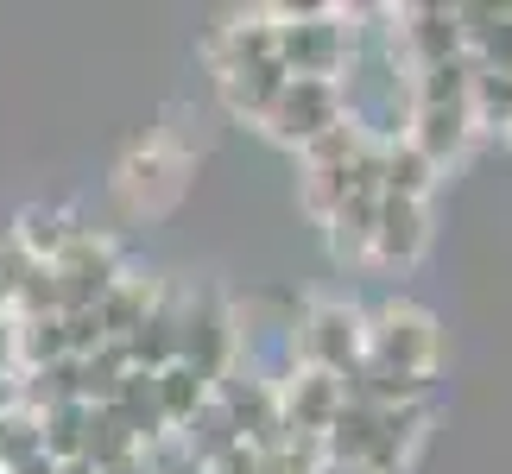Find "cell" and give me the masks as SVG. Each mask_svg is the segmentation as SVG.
<instances>
[{
	"label": "cell",
	"mask_w": 512,
	"mask_h": 474,
	"mask_svg": "<svg viewBox=\"0 0 512 474\" xmlns=\"http://www.w3.org/2000/svg\"><path fill=\"white\" fill-rule=\"evenodd\" d=\"M279 32V70L285 76H310V83H342V70L361 51L354 13L342 7H317V13H272Z\"/></svg>",
	"instance_id": "obj_1"
},
{
	"label": "cell",
	"mask_w": 512,
	"mask_h": 474,
	"mask_svg": "<svg viewBox=\"0 0 512 474\" xmlns=\"http://www.w3.org/2000/svg\"><path fill=\"white\" fill-rule=\"evenodd\" d=\"M367 361L405 380H437L443 367V323L411 298H380L367 310Z\"/></svg>",
	"instance_id": "obj_2"
},
{
	"label": "cell",
	"mask_w": 512,
	"mask_h": 474,
	"mask_svg": "<svg viewBox=\"0 0 512 474\" xmlns=\"http://www.w3.org/2000/svg\"><path fill=\"white\" fill-rule=\"evenodd\" d=\"M291 367H317V373H336L348 380L354 367L367 361V310L348 304V298H317L298 310V323H291Z\"/></svg>",
	"instance_id": "obj_3"
},
{
	"label": "cell",
	"mask_w": 512,
	"mask_h": 474,
	"mask_svg": "<svg viewBox=\"0 0 512 474\" xmlns=\"http://www.w3.org/2000/svg\"><path fill=\"white\" fill-rule=\"evenodd\" d=\"M177 361L196 367L209 386H222L234 361H241V335H234V310L215 298V291H196V298L177 310Z\"/></svg>",
	"instance_id": "obj_4"
},
{
	"label": "cell",
	"mask_w": 512,
	"mask_h": 474,
	"mask_svg": "<svg viewBox=\"0 0 512 474\" xmlns=\"http://www.w3.org/2000/svg\"><path fill=\"white\" fill-rule=\"evenodd\" d=\"M348 121V95H342V83H310V76H291V83L279 89V102L266 108V133L279 146H291V152H304L310 140H323L329 127H342Z\"/></svg>",
	"instance_id": "obj_5"
},
{
	"label": "cell",
	"mask_w": 512,
	"mask_h": 474,
	"mask_svg": "<svg viewBox=\"0 0 512 474\" xmlns=\"http://www.w3.org/2000/svg\"><path fill=\"white\" fill-rule=\"evenodd\" d=\"M45 272H51L57 310H95V304L108 298V285L121 279V247H114L108 234L76 228V234H70V247L57 253Z\"/></svg>",
	"instance_id": "obj_6"
},
{
	"label": "cell",
	"mask_w": 512,
	"mask_h": 474,
	"mask_svg": "<svg viewBox=\"0 0 512 474\" xmlns=\"http://www.w3.org/2000/svg\"><path fill=\"white\" fill-rule=\"evenodd\" d=\"M184 171H190L184 152H171L165 140H146V146H133L121 158V171H114V196H121L133 215H165L177 196H184Z\"/></svg>",
	"instance_id": "obj_7"
},
{
	"label": "cell",
	"mask_w": 512,
	"mask_h": 474,
	"mask_svg": "<svg viewBox=\"0 0 512 474\" xmlns=\"http://www.w3.org/2000/svg\"><path fill=\"white\" fill-rule=\"evenodd\" d=\"M386 38H392V51H405V70L411 76L468 57L462 51V19H456V7H399V13H392V26H386Z\"/></svg>",
	"instance_id": "obj_8"
},
{
	"label": "cell",
	"mask_w": 512,
	"mask_h": 474,
	"mask_svg": "<svg viewBox=\"0 0 512 474\" xmlns=\"http://www.w3.org/2000/svg\"><path fill=\"white\" fill-rule=\"evenodd\" d=\"M342 380L336 373H317V367H291L285 380H279V424H285V437H310V443H323V430L336 424V411H342Z\"/></svg>",
	"instance_id": "obj_9"
},
{
	"label": "cell",
	"mask_w": 512,
	"mask_h": 474,
	"mask_svg": "<svg viewBox=\"0 0 512 474\" xmlns=\"http://www.w3.org/2000/svg\"><path fill=\"white\" fill-rule=\"evenodd\" d=\"M430 247V203H399V196H380V215H373V247L367 266L386 272H411Z\"/></svg>",
	"instance_id": "obj_10"
},
{
	"label": "cell",
	"mask_w": 512,
	"mask_h": 474,
	"mask_svg": "<svg viewBox=\"0 0 512 474\" xmlns=\"http://www.w3.org/2000/svg\"><path fill=\"white\" fill-rule=\"evenodd\" d=\"M399 140H411L430 165H456V158L468 152V140H475V121H468V102H411L405 108V133Z\"/></svg>",
	"instance_id": "obj_11"
},
{
	"label": "cell",
	"mask_w": 512,
	"mask_h": 474,
	"mask_svg": "<svg viewBox=\"0 0 512 474\" xmlns=\"http://www.w3.org/2000/svg\"><path fill=\"white\" fill-rule=\"evenodd\" d=\"M253 64H279V32H272V13H253V19H234L209 38V70L215 76H234V70H253Z\"/></svg>",
	"instance_id": "obj_12"
},
{
	"label": "cell",
	"mask_w": 512,
	"mask_h": 474,
	"mask_svg": "<svg viewBox=\"0 0 512 474\" xmlns=\"http://www.w3.org/2000/svg\"><path fill=\"white\" fill-rule=\"evenodd\" d=\"M159 304H165V285L152 279V272H121V279L108 285V298L95 304V316H102V335H108V342H127V335L140 329Z\"/></svg>",
	"instance_id": "obj_13"
},
{
	"label": "cell",
	"mask_w": 512,
	"mask_h": 474,
	"mask_svg": "<svg viewBox=\"0 0 512 474\" xmlns=\"http://www.w3.org/2000/svg\"><path fill=\"white\" fill-rule=\"evenodd\" d=\"M437 165L411 146V140H386L380 146V196H399V203H430V190H437Z\"/></svg>",
	"instance_id": "obj_14"
},
{
	"label": "cell",
	"mask_w": 512,
	"mask_h": 474,
	"mask_svg": "<svg viewBox=\"0 0 512 474\" xmlns=\"http://www.w3.org/2000/svg\"><path fill=\"white\" fill-rule=\"evenodd\" d=\"M373 215H380V196H367V190H354L342 196L336 209H329V253H336L342 266H367V247H373Z\"/></svg>",
	"instance_id": "obj_15"
},
{
	"label": "cell",
	"mask_w": 512,
	"mask_h": 474,
	"mask_svg": "<svg viewBox=\"0 0 512 474\" xmlns=\"http://www.w3.org/2000/svg\"><path fill=\"white\" fill-rule=\"evenodd\" d=\"M291 76L279 64H253V70H234V76H215V89H222V102L234 121H266V108L279 102V89Z\"/></svg>",
	"instance_id": "obj_16"
},
{
	"label": "cell",
	"mask_w": 512,
	"mask_h": 474,
	"mask_svg": "<svg viewBox=\"0 0 512 474\" xmlns=\"http://www.w3.org/2000/svg\"><path fill=\"white\" fill-rule=\"evenodd\" d=\"M108 411L121 418V430H127V437L140 443V449H152V443H165V437H171L165 418H159V392H152V373H140V367L127 373V386L114 392V405H108Z\"/></svg>",
	"instance_id": "obj_17"
},
{
	"label": "cell",
	"mask_w": 512,
	"mask_h": 474,
	"mask_svg": "<svg viewBox=\"0 0 512 474\" xmlns=\"http://www.w3.org/2000/svg\"><path fill=\"white\" fill-rule=\"evenodd\" d=\"M152 392H159V418H165V430H184L196 411L209 405V380L196 367H184V361H171V367H159L152 373Z\"/></svg>",
	"instance_id": "obj_18"
},
{
	"label": "cell",
	"mask_w": 512,
	"mask_h": 474,
	"mask_svg": "<svg viewBox=\"0 0 512 474\" xmlns=\"http://www.w3.org/2000/svg\"><path fill=\"white\" fill-rule=\"evenodd\" d=\"M121 348H127V361L140 367V373H159V367H171V361H177V304H159V310H152L140 329L127 335Z\"/></svg>",
	"instance_id": "obj_19"
},
{
	"label": "cell",
	"mask_w": 512,
	"mask_h": 474,
	"mask_svg": "<svg viewBox=\"0 0 512 474\" xmlns=\"http://www.w3.org/2000/svg\"><path fill=\"white\" fill-rule=\"evenodd\" d=\"M83 430H89V405L83 399L38 411V449H45L51 462H83Z\"/></svg>",
	"instance_id": "obj_20"
},
{
	"label": "cell",
	"mask_w": 512,
	"mask_h": 474,
	"mask_svg": "<svg viewBox=\"0 0 512 474\" xmlns=\"http://www.w3.org/2000/svg\"><path fill=\"white\" fill-rule=\"evenodd\" d=\"M70 234H76V222L64 209H26L19 215V228H13V241H19V253H26L32 266H51L57 253L70 247Z\"/></svg>",
	"instance_id": "obj_21"
},
{
	"label": "cell",
	"mask_w": 512,
	"mask_h": 474,
	"mask_svg": "<svg viewBox=\"0 0 512 474\" xmlns=\"http://www.w3.org/2000/svg\"><path fill=\"white\" fill-rule=\"evenodd\" d=\"M468 121L494 127V133L512 127V70H475V83H468Z\"/></svg>",
	"instance_id": "obj_22"
},
{
	"label": "cell",
	"mask_w": 512,
	"mask_h": 474,
	"mask_svg": "<svg viewBox=\"0 0 512 474\" xmlns=\"http://www.w3.org/2000/svg\"><path fill=\"white\" fill-rule=\"evenodd\" d=\"M26 456H45V449H38V411L26 399H13L0 411V468H13Z\"/></svg>",
	"instance_id": "obj_23"
},
{
	"label": "cell",
	"mask_w": 512,
	"mask_h": 474,
	"mask_svg": "<svg viewBox=\"0 0 512 474\" xmlns=\"http://www.w3.org/2000/svg\"><path fill=\"white\" fill-rule=\"evenodd\" d=\"M323 468V443L310 437H279L272 449H253V474H317Z\"/></svg>",
	"instance_id": "obj_24"
},
{
	"label": "cell",
	"mask_w": 512,
	"mask_h": 474,
	"mask_svg": "<svg viewBox=\"0 0 512 474\" xmlns=\"http://www.w3.org/2000/svg\"><path fill=\"white\" fill-rule=\"evenodd\" d=\"M203 474H253V449H247V443H234V449H222V456H215Z\"/></svg>",
	"instance_id": "obj_25"
},
{
	"label": "cell",
	"mask_w": 512,
	"mask_h": 474,
	"mask_svg": "<svg viewBox=\"0 0 512 474\" xmlns=\"http://www.w3.org/2000/svg\"><path fill=\"white\" fill-rule=\"evenodd\" d=\"M19 373V342H13V316H0V380Z\"/></svg>",
	"instance_id": "obj_26"
},
{
	"label": "cell",
	"mask_w": 512,
	"mask_h": 474,
	"mask_svg": "<svg viewBox=\"0 0 512 474\" xmlns=\"http://www.w3.org/2000/svg\"><path fill=\"white\" fill-rule=\"evenodd\" d=\"M95 474H159V462H152V449H133V456L108 462V468H95Z\"/></svg>",
	"instance_id": "obj_27"
},
{
	"label": "cell",
	"mask_w": 512,
	"mask_h": 474,
	"mask_svg": "<svg viewBox=\"0 0 512 474\" xmlns=\"http://www.w3.org/2000/svg\"><path fill=\"white\" fill-rule=\"evenodd\" d=\"M317 474H373V468H342V462H323Z\"/></svg>",
	"instance_id": "obj_28"
},
{
	"label": "cell",
	"mask_w": 512,
	"mask_h": 474,
	"mask_svg": "<svg viewBox=\"0 0 512 474\" xmlns=\"http://www.w3.org/2000/svg\"><path fill=\"white\" fill-rule=\"evenodd\" d=\"M57 474H95L89 462H57Z\"/></svg>",
	"instance_id": "obj_29"
},
{
	"label": "cell",
	"mask_w": 512,
	"mask_h": 474,
	"mask_svg": "<svg viewBox=\"0 0 512 474\" xmlns=\"http://www.w3.org/2000/svg\"><path fill=\"white\" fill-rule=\"evenodd\" d=\"M500 140H506V158H512V127H506V133H500Z\"/></svg>",
	"instance_id": "obj_30"
}]
</instances>
